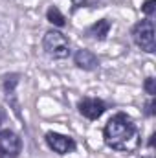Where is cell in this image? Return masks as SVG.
<instances>
[{
    "mask_svg": "<svg viewBox=\"0 0 156 158\" xmlns=\"http://www.w3.org/2000/svg\"><path fill=\"white\" fill-rule=\"evenodd\" d=\"M103 140L107 147L117 153H132L140 147V131L136 121L127 112H116L105 123Z\"/></svg>",
    "mask_w": 156,
    "mask_h": 158,
    "instance_id": "obj_1",
    "label": "cell"
},
{
    "mask_svg": "<svg viewBox=\"0 0 156 158\" xmlns=\"http://www.w3.org/2000/svg\"><path fill=\"white\" fill-rule=\"evenodd\" d=\"M42 50L51 59H66L70 57V39L59 30H48L42 37Z\"/></svg>",
    "mask_w": 156,
    "mask_h": 158,
    "instance_id": "obj_2",
    "label": "cell"
},
{
    "mask_svg": "<svg viewBox=\"0 0 156 158\" xmlns=\"http://www.w3.org/2000/svg\"><path fill=\"white\" fill-rule=\"evenodd\" d=\"M130 35L134 44L145 52V53H154L156 52V39H154V22L149 19H143L136 22L130 30Z\"/></svg>",
    "mask_w": 156,
    "mask_h": 158,
    "instance_id": "obj_3",
    "label": "cell"
},
{
    "mask_svg": "<svg viewBox=\"0 0 156 158\" xmlns=\"http://www.w3.org/2000/svg\"><path fill=\"white\" fill-rule=\"evenodd\" d=\"M44 140H46V145L59 156L70 155L77 149V143L72 136H66V134H61V132H55V131H48L44 134Z\"/></svg>",
    "mask_w": 156,
    "mask_h": 158,
    "instance_id": "obj_4",
    "label": "cell"
},
{
    "mask_svg": "<svg viewBox=\"0 0 156 158\" xmlns=\"http://www.w3.org/2000/svg\"><path fill=\"white\" fill-rule=\"evenodd\" d=\"M20 153H22V138L11 129H2L0 131V158H18Z\"/></svg>",
    "mask_w": 156,
    "mask_h": 158,
    "instance_id": "obj_5",
    "label": "cell"
},
{
    "mask_svg": "<svg viewBox=\"0 0 156 158\" xmlns=\"http://www.w3.org/2000/svg\"><path fill=\"white\" fill-rule=\"evenodd\" d=\"M107 109H109V105L103 99H99V98H81L79 103H77L79 114L83 118L90 119V121L99 119L107 112Z\"/></svg>",
    "mask_w": 156,
    "mask_h": 158,
    "instance_id": "obj_6",
    "label": "cell"
},
{
    "mask_svg": "<svg viewBox=\"0 0 156 158\" xmlns=\"http://www.w3.org/2000/svg\"><path fill=\"white\" fill-rule=\"evenodd\" d=\"M74 64L77 66L79 70H84V72H94L99 68V59L94 52L90 50H84L81 48L74 53Z\"/></svg>",
    "mask_w": 156,
    "mask_h": 158,
    "instance_id": "obj_7",
    "label": "cell"
},
{
    "mask_svg": "<svg viewBox=\"0 0 156 158\" xmlns=\"http://www.w3.org/2000/svg\"><path fill=\"white\" fill-rule=\"evenodd\" d=\"M110 28H112V22L109 19H101V20L94 22L92 26H88L84 30V35L94 40H107L109 33H110Z\"/></svg>",
    "mask_w": 156,
    "mask_h": 158,
    "instance_id": "obj_8",
    "label": "cell"
},
{
    "mask_svg": "<svg viewBox=\"0 0 156 158\" xmlns=\"http://www.w3.org/2000/svg\"><path fill=\"white\" fill-rule=\"evenodd\" d=\"M46 19L50 24H53L55 28H64L66 26V17L61 13V9L57 6H50L46 11Z\"/></svg>",
    "mask_w": 156,
    "mask_h": 158,
    "instance_id": "obj_9",
    "label": "cell"
},
{
    "mask_svg": "<svg viewBox=\"0 0 156 158\" xmlns=\"http://www.w3.org/2000/svg\"><path fill=\"white\" fill-rule=\"evenodd\" d=\"M18 79H20L18 74H6V76L2 77V88H4V92H6L7 99H9V98H15V88H17V85H18Z\"/></svg>",
    "mask_w": 156,
    "mask_h": 158,
    "instance_id": "obj_10",
    "label": "cell"
},
{
    "mask_svg": "<svg viewBox=\"0 0 156 158\" xmlns=\"http://www.w3.org/2000/svg\"><path fill=\"white\" fill-rule=\"evenodd\" d=\"M142 11L145 13V17L149 20H153L156 15V0H145L143 6H142Z\"/></svg>",
    "mask_w": 156,
    "mask_h": 158,
    "instance_id": "obj_11",
    "label": "cell"
},
{
    "mask_svg": "<svg viewBox=\"0 0 156 158\" xmlns=\"http://www.w3.org/2000/svg\"><path fill=\"white\" fill-rule=\"evenodd\" d=\"M143 90L153 98V96L156 94V79L154 77H147L145 79V83H143Z\"/></svg>",
    "mask_w": 156,
    "mask_h": 158,
    "instance_id": "obj_12",
    "label": "cell"
},
{
    "mask_svg": "<svg viewBox=\"0 0 156 158\" xmlns=\"http://www.w3.org/2000/svg\"><path fill=\"white\" fill-rule=\"evenodd\" d=\"M154 107H156V101H154V96H153V98H151V99H149V101L145 103V110H143V112H145V116H149V118H153V116L156 114Z\"/></svg>",
    "mask_w": 156,
    "mask_h": 158,
    "instance_id": "obj_13",
    "label": "cell"
},
{
    "mask_svg": "<svg viewBox=\"0 0 156 158\" xmlns=\"http://www.w3.org/2000/svg\"><path fill=\"white\" fill-rule=\"evenodd\" d=\"M70 2H72L74 9H79V7H88V6H94V4H97L96 0H70Z\"/></svg>",
    "mask_w": 156,
    "mask_h": 158,
    "instance_id": "obj_14",
    "label": "cell"
},
{
    "mask_svg": "<svg viewBox=\"0 0 156 158\" xmlns=\"http://www.w3.org/2000/svg\"><path fill=\"white\" fill-rule=\"evenodd\" d=\"M149 147H151V149L154 147V132H153V134L149 136Z\"/></svg>",
    "mask_w": 156,
    "mask_h": 158,
    "instance_id": "obj_15",
    "label": "cell"
},
{
    "mask_svg": "<svg viewBox=\"0 0 156 158\" xmlns=\"http://www.w3.org/2000/svg\"><path fill=\"white\" fill-rule=\"evenodd\" d=\"M140 158H153V156H140Z\"/></svg>",
    "mask_w": 156,
    "mask_h": 158,
    "instance_id": "obj_16",
    "label": "cell"
},
{
    "mask_svg": "<svg viewBox=\"0 0 156 158\" xmlns=\"http://www.w3.org/2000/svg\"><path fill=\"white\" fill-rule=\"evenodd\" d=\"M96 2H99V0H96Z\"/></svg>",
    "mask_w": 156,
    "mask_h": 158,
    "instance_id": "obj_17",
    "label": "cell"
}]
</instances>
